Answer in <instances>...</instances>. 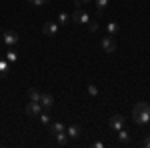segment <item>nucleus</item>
<instances>
[{"instance_id": "nucleus-1", "label": "nucleus", "mask_w": 150, "mask_h": 148, "mask_svg": "<svg viewBox=\"0 0 150 148\" xmlns=\"http://www.w3.org/2000/svg\"><path fill=\"white\" fill-rule=\"evenodd\" d=\"M132 118L136 124H148L150 122V104L148 102H136L132 108Z\"/></svg>"}, {"instance_id": "nucleus-2", "label": "nucleus", "mask_w": 150, "mask_h": 148, "mask_svg": "<svg viewBox=\"0 0 150 148\" xmlns=\"http://www.w3.org/2000/svg\"><path fill=\"white\" fill-rule=\"evenodd\" d=\"M70 20H72V22H78V24H88L92 18H90V14H88V12H84L82 8H76V10L72 12Z\"/></svg>"}, {"instance_id": "nucleus-3", "label": "nucleus", "mask_w": 150, "mask_h": 148, "mask_svg": "<svg viewBox=\"0 0 150 148\" xmlns=\"http://www.w3.org/2000/svg\"><path fill=\"white\" fill-rule=\"evenodd\" d=\"M0 38H2V42L6 46H16V42H18V34H16L14 30H4V32L0 34Z\"/></svg>"}, {"instance_id": "nucleus-4", "label": "nucleus", "mask_w": 150, "mask_h": 148, "mask_svg": "<svg viewBox=\"0 0 150 148\" xmlns=\"http://www.w3.org/2000/svg\"><path fill=\"white\" fill-rule=\"evenodd\" d=\"M100 44H102V50L106 52V54H112V52L116 50V40H114V36H110V34L104 36Z\"/></svg>"}, {"instance_id": "nucleus-5", "label": "nucleus", "mask_w": 150, "mask_h": 148, "mask_svg": "<svg viewBox=\"0 0 150 148\" xmlns=\"http://www.w3.org/2000/svg\"><path fill=\"white\" fill-rule=\"evenodd\" d=\"M42 32L46 36H56L58 34V22H52V20L44 22L42 24Z\"/></svg>"}, {"instance_id": "nucleus-6", "label": "nucleus", "mask_w": 150, "mask_h": 148, "mask_svg": "<svg viewBox=\"0 0 150 148\" xmlns=\"http://www.w3.org/2000/svg\"><path fill=\"white\" fill-rule=\"evenodd\" d=\"M40 112H42V104H40V102H34V100H30V102H28V106H26V114L34 118V116H38Z\"/></svg>"}, {"instance_id": "nucleus-7", "label": "nucleus", "mask_w": 150, "mask_h": 148, "mask_svg": "<svg viewBox=\"0 0 150 148\" xmlns=\"http://www.w3.org/2000/svg\"><path fill=\"white\" fill-rule=\"evenodd\" d=\"M108 126H110L112 130H116V132H118V130H120V128L124 126V116H122V114H114V116L110 118Z\"/></svg>"}, {"instance_id": "nucleus-8", "label": "nucleus", "mask_w": 150, "mask_h": 148, "mask_svg": "<svg viewBox=\"0 0 150 148\" xmlns=\"http://www.w3.org/2000/svg\"><path fill=\"white\" fill-rule=\"evenodd\" d=\"M66 134H68V138H80V134H82V130H80V126L78 124H70L68 128H66Z\"/></svg>"}, {"instance_id": "nucleus-9", "label": "nucleus", "mask_w": 150, "mask_h": 148, "mask_svg": "<svg viewBox=\"0 0 150 148\" xmlns=\"http://www.w3.org/2000/svg\"><path fill=\"white\" fill-rule=\"evenodd\" d=\"M40 104H42V108H52V104H54V96L52 94H42L40 96Z\"/></svg>"}, {"instance_id": "nucleus-10", "label": "nucleus", "mask_w": 150, "mask_h": 148, "mask_svg": "<svg viewBox=\"0 0 150 148\" xmlns=\"http://www.w3.org/2000/svg\"><path fill=\"white\" fill-rule=\"evenodd\" d=\"M62 130H64V124L62 122H50L48 124V134H52V136L58 134V132H62Z\"/></svg>"}, {"instance_id": "nucleus-11", "label": "nucleus", "mask_w": 150, "mask_h": 148, "mask_svg": "<svg viewBox=\"0 0 150 148\" xmlns=\"http://www.w3.org/2000/svg\"><path fill=\"white\" fill-rule=\"evenodd\" d=\"M56 136V142L58 146H66L68 144V134H66V130H62V132H58V134H54Z\"/></svg>"}, {"instance_id": "nucleus-12", "label": "nucleus", "mask_w": 150, "mask_h": 148, "mask_svg": "<svg viewBox=\"0 0 150 148\" xmlns=\"http://www.w3.org/2000/svg\"><path fill=\"white\" fill-rule=\"evenodd\" d=\"M8 72H10V62L4 58V60H0V78H4Z\"/></svg>"}, {"instance_id": "nucleus-13", "label": "nucleus", "mask_w": 150, "mask_h": 148, "mask_svg": "<svg viewBox=\"0 0 150 148\" xmlns=\"http://www.w3.org/2000/svg\"><path fill=\"white\" fill-rule=\"evenodd\" d=\"M106 30H108V34H110V36H116V34H118V30H120V26H118V22L112 20V22L106 24Z\"/></svg>"}, {"instance_id": "nucleus-14", "label": "nucleus", "mask_w": 150, "mask_h": 148, "mask_svg": "<svg viewBox=\"0 0 150 148\" xmlns=\"http://www.w3.org/2000/svg\"><path fill=\"white\" fill-rule=\"evenodd\" d=\"M118 142H120V144H128V142H130V134H128L126 130H122V128L118 130Z\"/></svg>"}, {"instance_id": "nucleus-15", "label": "nucleus", "mask_w": 150, "mask_h": 148, "mask_svg": "<svg viewBox=\"0 0 150 148\" xmlns=\"http://www.w3.org/2000/svg\"><path fill=\"white\" fill-rule=\"evenodd\" d=\"M28 96H30V100H34V102H40V96H42V94L36 90V88H30V90H28Z\"/></svg>"}, {"instance_id": "nucleus-16", "label": "nucleus", "mask_w": 150, "mask_h": 148, "mask_svg": "<svg viewBox=\"0 0 150 148\" xmlns=\"http://www.w3.org/2000/svg\"><path fill=\"white\" fill-rule=\"evenodd\" d=\"M96 2V8H98V12H104L106 10V6L110 4V0H94Z\"/></svg>"}, {"instance_id": "nucleus-17", "label": "nucleus", "mask_w": 150, "mask_h": 148, "mask_svg": "<svg viewBox=\"0 0 150 148\" xmlns=\"http://www.w3.org/2000/svg\"><path fill=\"white\" fill-rule=\"evenodd\" d=\"M38 118H40V122H42L44 126H48L50 122H52V120H50V114H48V112H40V114H38Z\"/></svg>"}, {"instance_id": "nucleus-18", "label": "nucleus", "mask_w": 150, "mask_h": 148, "mask_svg": "<svg viewBox=\"0 0 150 148\" xmlns=\"http://www.w3.org/2000/svg\"><path fill=\"white\" fill-rule=\"evenodd\" d=\"M68 22H70V16L66 12H60L58 14V24H68Z\"/></svg>"}, {"instance_id": "nucleus-19", "label": "nucleus", "mask_w": 150, "mask_h": 148, "mask_svg": "<svg viewBox=\"0 0 150 148\" xmlns=\"http://www.w3.org/2000/svg\"><path fill=\"white\" fill-rule=\"evenodd\" d=\"M16 58H18V54H16V52H14V50H8V52H6V60H8V62H16Z\"/></svg>"}, {"instance_id": "nucleus-20", "label": "nucleus", "mask_w": 150, "mask_h": 148, "mask_svg": "<svg viewBox=\"0 0 150 148\" xmlns=\"http://www.w3.org/2000/svg\"><path fill=\"white\" fill-rule=\"evenodd\" d=\"M98 28H100V26H98L96 20H90V22H88V30H90V32H96Z\"/></svg>"}, {"instance_id": "nucleus-21", "label": "nucleus", "mask_w": 150, "mask_h": 148, "mask_svg": "<svg viewBox=\"0 0 150 148\" xmlns=\"http://www.w3.org/2000/svg\"><path fill=\"white\" fill-rule=\"evenodd\" d=\"M88 94H90V96H98V88H96L94 84H88Z\"/></svg>"}, {"instance_id": "nucleus-22", "label": "nucleus", "mask_w": 150, "mask_h": 148, "mask_svg": "<svg viewBox=\"0 0 150 148\" xmlns=\"http://www.w3.org/2000/svg\"><path fill=\"white\" fill-rule=\"evenodd\" d=\"M28 2H30L32 6H44L46 2H50V0H28Z\"/></svg>"}, {"instance_id": "nucleus-23", "label": "nucleus", "mask_w": 150, "mask_h": 148, "mask_svg": "<svg viewBox=\"0 0 150 148\" xmlns=\"http://www.w3.org/2000/svg\"><path fill=\"white\" fill-rule=\"evenodd\" d=\"M142 146H144V148H150V134L142 138Z\"/></svg>"}, {"instance_id": "nucleus-24", "label": "nucleus", "mask_w": 150, "mask_h": 148, "mask_svg": "<svg viewBox=\"0 0 150 148\" xmlns=\"http://www.w3.org/2000/svg\"><path fill=\"white\" fill-rule=\"evenodd\" d=\"M90 2H92V0H80V4H82V6H86V4H90Z\"/></svg>"}]
</instances>
